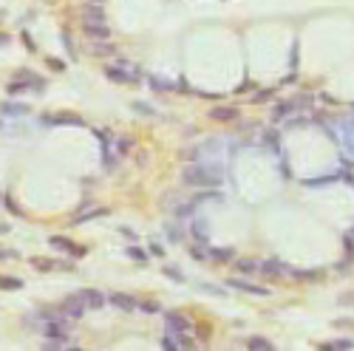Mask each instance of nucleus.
Listing matches in <instances>:
<instances>
[{
  "label": "nucleus",
  "mask_w": 354,
  "mask_h": 351,
  "mask_svg": "<svg viewBox=\"0 0 354 351\" xmlns=\"http://www.w3.org/2000/svg\"><path fill=\"white\" fill-rule=\"evenodd\" d=\"M210 119H213V122H238V108H232V105L213 108V111H210Z\"/></svg>",
  "instance_id": "10"
},
{
  "label": "nucleus",
  "mask_w": 354,
  "mask_h": 351,
  "mask_svg": "<svg viewBox=\"0 0 354 351\" xmlns=\"http://www.w3.org/2000/svg\"><path fill=\"white\" fill-rule=\"evenodd\" d=\"M235 266H238L241 272H246V275H255L261 264H258V261H252V258H249V261H246V258H238V261H235Z\"/></svg>",
  "instance_id": "16"
},
{
  "label": "nucleus",
  "mask_w": 354,
  "mask_h": 351,
  "mask_svg": "<svg viewBox=\"0 0 354 351\" xmlns=\"http://www.w3.org/2000/svg\"><path fill=\"white\" fill-rule=\"evenodd\" d=\"M193 255H195V261H204V258H207V249H201V246H193Z\"/></svg>",
  "instance_id": "27"
},
{
  "label": "nucleus",
  "mask_w": 354,
  "mask_h": 351,
  "mask_svg": "<svg viewBox=\"0 0 354 351\" xmlns=\"http://www.w3.org/2000/svg\"><path fill=\"white\" fill-rule=\"evenodd\" d=\"M334 348H354L351 340H337V343H323L320 351H334Z\"/></svg>",
  "instance_id": "21"
},
{
  "label": "nucleus",
  "mask_w": 354,
  "mask_h": 351,
  "mask_svg": "<svg viewBox=\"0 0 354 351\" xmlns=\"http://www.w3.org/2000/svg\"><path fill=\"white\" fill-rule=\"evenodd\" d=\"M167 331L170 334H190L193 331V323L184 315H167Z\"/></svg>",
  "instance_id": "8"
},
{
  "label": "nucleus",
  "mask_w": 354,
  "mask_h": 351,
  "mask_svg": "<svg viewBox=\"0 0 354 351\" xmlns=\"http://www.w3.org/2000/svg\"><path fill=\"white\" fill-rule=\"evenodd\" d=\"M77 297L85 303V309H94V312L105 306V294L99 289H82V292H77Z\"/></svg>",
  "instance_id": "7"
},
{
  "label": "nucleus",
  "mask_w": 354,
  "mask_h": 351,
  "mask_svg": "<svg viewBox=\"0 0 354 351\" xmlns=\"http://www.w3.org/2000/svg\"><path fill=\"white\" fill-rule=\"evenodd\" d=\"M162 345H165L167 351L193 348V337H190V334H170V331H165V337H162Z\"/></svg>",
  "instance_id": "4"
},
{
  "label": "nucleus",
  "mask_w": 354,
  "mask_h": 351,
  "mask_svg": "<svg viewBox=\"0 0 354 351\" xmlns=\"http://www.w3.org/2000/svg\"><path fill=\"white\" fill-rule=\"evenodd\" d=\"M139 309H145V312H162V306H159V303H153V300L139 303Z\"/></svg>",
  "instance_id": "25"
},
{
  "label": "nucleus",
  "mask_w": 354,
  "mask_h": 351,
  "mask_svg": "<svg viewBox=\"0 0 354 351\" xmlns=\"http://www.w3.org/2000/svg\"><path fill=\"white\" fill-rule=\"evenodd\" d=\"M60 315H65V317H71V320H77V317H82L85 315V303L77 297V294H71V297H65L63 303H60Z\"/></svg>",
  "instance_id": "2"
},
{
  "label": "nucleus",
  "mask_w": 354,
  "mask_h": 351,
  "mask_svg": "<svg viewBox=\"0 0 354 351\" xmlns=\"http://www.w3.org/2000/svg\"><path fill=\"white\" fill-rule=\"evenodd\" d=\"M17 252L15 249H6V246H0V261H15Z\"/></svg>",
  "instance_id": "24"
},
{
  "label": "nucleus",
  "mask_w": 354,
  "mask_h": 351,
  "mask_svg": "<svg viewBox=\"0 0 354 351\" xmlns=\"http://www.w3.org/2000/svg\"><path fill=\"white\" fill-rule=\"evenodd\" d=\"M51 246H54V249L68 252V255H74V258H82V255H85V246L74 244V241H68V238H63V235H54V238H51Z\"/></svg>",
  "instance_id": "6"
},
{
  "label": "nucleus",
  "mask_w": 354,
  "mask_h": 351,
  "mask_svg": "<svg viewBox=\"0 0 354 351\" xmlns=\"http://www.w3.org/2000/svg\"><path fill=\"white\" fill-rule=\"evenodd\" d=\"M91 45H94L96 57H111V54H116V48H111V45H105V40H91Z\"/></svg>",
  "instance_id": "18"
},
{
  "label": "nucleus",
  "mask_w": 354,
  "mask_h": 351,
  "mask_svg": "<svg viewBox=\"0 0 354 351\" xmlns=\"http://www.w3.org/2000/svg\"><path fill=\"white\" fill-rule=\"evenodd\" d=\"M258 272H264L267 278H283V275H289V269H286L281 261H267V264L258 266Z\"/></svg>",
  "instance_id": "12"
},
{
  "label": "nucleus",
  "mask_w": 354,
  "mask_h": 351,
  "mask_svg": "<svg viewBox=\"0 0 354 351\" xmlns=\"http://www.w3.org/2000/svg\"><path fill=\"white\" fill-rule=\"evenodd\" d=\"M82 23H105V9H102L99 3L85 6V12H82Z\"/></svg>",
  "instance_id": "14"
},
{
  "label": "nucleus",
  "mask_w": 354,
  "mask_h": 351,
  "mask_svg": "<svg viewBox=\"0 0 354 351\" xmlns=\"http://www.w3.org/2000/svg\"><path fill=\"white\" fill-rule=\"evenodd\" d=\"M165 272H167V275H170V278H176V280H179V283H181V280H184V275H181V272H179V269H173V266H167Z\"/></svg>",
  "instance_id": "26"
},
{
  "label": "nucleus",
  "mask_w": 354,
  "mask_h": 351,
  "mask_svg": "<svg viewBox=\"0 0 354 351\" xmlns=\"http://www.w3.org/2000/svg\"><path fill=\"white\" fill-rule=\"evenodd\" d=\"M105 213H108V210H91L88 215H80V218H74V221L82 224V221H88V218H96V215H105Z\"/></svg>",
  "instance_id": "23"
},
{
  "label": "nucleus",
  "mask_w": 354,
  "mask_h": 351,
  "mask_svg": "<svg viewBox=\"0 0 354 351\" xmlns=\"http://www.w3.org/2000/svg\"><path fill=\"white\" fill-rule=\"evenodd\" d=\"M31 266L40 272H51V269H74V264H60V261H48V258H31Z\"/></svg>",
  "instance_id": "13"
},
{
  "label": "nucleus",
  "mask_w": 354,
  "mask_h": 351,
  "mask_svg": "<svg viewBox=\"0 0 354 351\" xmlns=\"http://www.w3.org/2000/svg\"><path fill=\"white\" fill-rule=\"evenodd\" d=\"M43 122H48V125H82L80 116H48Z\"/></svg>",
  "instance_id": "17"
},
{
  "label": "nucleus",
  "mask_w": 354,
  "mask_h": 351,
  "mask_svg": "<svg viewBox=\"0 0 354 351\" xmlns=\"http://www.w3.org/2000/svg\"><path fill=\"white\" fill-rule=\"evenodd\" d=\"M105 77H108L111 82H136L139 71L130 68L128 63H119V65H108V68H105Z\"/></svg>",
  "instance_id": "1"
},
{
  "label": "nucleus",
  "mask_w": 354,
  "mask_h": 351,
  "mask_svg": "<svg viewBox=\"0 0 354 351\" xmlns=\"http://www.w3.org/2000/svg\"><path fill=\"white\" fill-rule=\"evenodd\" d=\"M204 292H210V294H221V289H216V286H201Z\"/></svg>",
  "instance_id": "29"
},
{
  "label": "nucleus",
  "mask_w": 354,
  "mask_h": 351,
  "mask_svg": "<svg viewBox=\"0 0 354 351\" xmlns=\"http://www.w3.org/2000/svg\"><path fill=\"white\" fill-rule=\"evenodd\" d=\"M184 181H187V184H210V187H213V184H218V179H216V176H210V173H204V167H187V170H184Z\"/></svg>",
  "instance_id": "3"
},
{
  "label": "nucleus",
  "mask_w": 354,
  "mask_h": 351,
  "mask_svg": "<svg viewBox=\"0 0 354 351\" xmlns=\"http://www.w3.org/2000/svg\"><path fill=\"white\" fill-rule=\"evenodd\" d=\"M82 31L88 40H108L111 37V29L105 23H82Z\"/></svg>",
  "instance_id": "9"
},
{
  "label": "nucleus",
  "mask_w": 354,
  "mask_h": 351,
  "mask_svg": "<svg viewBox=\"0 0 354 351\" xmlns=\"http://www.w3.org/2000/svg\"><path fill=\"white\" fill-rule=\"evenodd\" d=\"M128 255H130L133 261H139V264H145V261H147L145 249H139V246H130V249H128Z\"/></svg>",
  "instance_id": "22"
},
{
  "label": "nucleus",
  "mask_w": 354,
  "mask_h": 351,
  "mask_svg": "<svg viewBox=\"0 0 354 351\" xmlns=\"http://www.w3.org/2000/svg\"><path fill=\"white\" fill-rule=\"evenodd\" d=\"M0 201H3V198H0Z\"/></svg>",
  "instance_id": "31"
},
{
  "label": "nucleus",
  "mask_w": 354,
  "mask_h": 351,
  "mask_svg": "<svg viewBox=\"0 0 354 351\" xmlns=\"http://www.w3.org/2000/svg\"><path fill=\"white\" fill-rule=\"evenodd\" d=\"M0 289H6V292L23 289V280H20V278H0Z\"/></svg>",
  "instance_id": "19"
},
{
  "label": "nucleus",
  "mask_w": 354,
  "mask_h": 351,
  "mask_svg": "<svg viewBox=\"0 0 354 351\" xmlns=\"http://www.w3.org/2000/svg\"><path fill=\"white\" fill-rule=\"evenodd\" d=\"M213 261H232V249H207Z\"/></svg>",
  "instance_id": "20"
},
{
  "label": "nucleus",
  "mask_w": 354,
  "mask_h": 351,
  "mask_svg": "<svg viewBox=\"0 0 354 351\" xmlns=\"http://www.w3.org/2000/svg\"><path fill=\"white\" fill-rule=\"evenodd\" d=\"M48 65L54 68V71H63V63H57V60H48Z\"/></svg>",
  "instance_id": "28"
},
{
  "label": "nucleus",
  "mask_w": 354,
  "mask_h": 351,
  "mask_svg": "<svg viewBox=\"0 0 354 351\" xmlns=\"http://www.w3.org/2000/svg\"><path fill=\"white\" fill-rule=\"evenodd\" d=\"M227 286L238 289V292H246V294H258V297H269V289H264V286H255V283H249V280H241V278H230V280H227Z\"/></svg>",
  "instance_id": "5"
},
{
  "label": "nucleus",
  "mask_w": 354,
  "mask_h": 351,
  "mask_svg": "<svg viewBox=\"0 0 354 351\" xmlns=\"http://www.w3.org/2000/svg\"><path fill=\"white\" fill-rule=\"evenodd\" d=\"M246 345H249L252 351H272L275 348V345L269 343V340H264V337H249V340H246Z\"/></svg>",
  "instance_id": "15"
},
{
  "label": "nucleus",
  "mask_w": 354,
  "mask_h": 351,
  "mask_svg": "<svg viewBox=\"0 0 354 351\" xmlns=\"http://www.w3.org/2000/svg\"><path fill=\"white\" fill-rule=\"evenodd\" d=\"M108 303H114V306L125 309V312H133V309H139V300H136V297H130V294H125V292H114V294L108 297Z\"/></svg>",
  "instance_id": "11"
},
{
  "label": "nucleus",
  "mask_w": 354,
  "mask_h": 351,
  "mask_svg": "<svg viewBox=\"0 0 354 351\" xmlns=\"http://www.w3.org/2000/svg\"><path fill=\"white\" fill-rule=\"evenodd\" d=\"M351 235H354V232H351Z\"/></svg>",
  "instance_id": "30"
}]
</instances>
